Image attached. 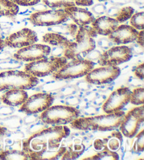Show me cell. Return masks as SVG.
<instances>
[{"label": "cell", "instance_id": "9a60e30c", "mask_svg": "<svg viewBox=\"0 0 144 160\" xmlns=\"http://www.w3.org/2000/svg\"><path fill=\"white\" fill-rule=\"evenodd\" d=\"M38 41L35 31L29 28H23L7 37L4 40L5 46L12 48H23L36 43Z\"/></svg>", "mask_w": 144, "mask_h": 160}, {"label": "cell", "instance_id": "83f0119b", "mask_svg": "<svg viewBox=\"0 0 144 160\" xmlns=\"http://www.w3.org/2000/svg\"><path fill=\"white\" fill-rule=\"evenodd\" d=\"M134 105H143L144 104V88H136L132 92L130 102Z\"/></svg>", "mask_w": 144, "mask_h": 160}, {"label": "cell", "instance_id": "ffe728a7", "mask_svg": "<svg viewBox=\"0 0 144 160\" xmlns=\"http://www.w3.org/2000/svg\"><path fill=\"white\" fill-rule=\"evenodd\" d=\"M65 153L60 159H75L84 152L85 146L80 139H74L68 142V146L65 147Z\"/></svg>", "mask_w": 144, "mask_h": 160}, {"label": "cell", "instance_id": "7402d4cb", "mask_svg": "<svg viewBox=\"0 0 144 160\" xmlns=\"http://www.w3.org/2000/svg\"><path fill=\"white\" fill-rule=\"evenodd\" d=\"M42 41L54 47H61L65 49L69 48L72 44V41L56 32H49L45 34L42 38Z\"/></svg>", "mask_w": 144, "mask_h": 160}, {"label": "cell", "instance_id": "7c38bea8", "mask_svg": "<svg viewBox=\"0 0 144 160\" xmlns=\"http://www.w3.org/2000/svg\"><path fill=\"white\" fill-rule=\"evenodd\" d=\"M120 73L121 70L118 66H103L97 68H93L85 76V80L90 84H108L117 78Z\"/></svg>", "mask_w": 144, "mask_h": 160}, {"label": "cell", "instance_id": "60d3db41", "mask_svg": "<svg viewBox=\"0 0 144 160\" xmlns=\"http://www.w3.org/2000/svg\"><path fill=\"white\" fill-rule=\"evenodd\" d=\"M134 1L138 4H143L144 3V0H134Z\"/></svg>", "mask_w": 144, "mask_h": 160}, {"label": "cell", "instance_id": "2e32d148", "mask_svg": "<svg viewBox=\"0 0 144 160\" xmlns=\"http://www.w3.org/2000/svg\"><path fill=\"white\" fill-rule=\"evenodd\" d=\"M138 35V30L128 25L118 26L116 29L110 33L108 39L115 45H126L132 43L137 40Z\"/></svg>", "mask_w": 144, "mask_h": 160}, {"label": "cell", "instance_id": "e575fe53", "mask_svg": "<svg viewBox=\"0 0 144 160\" xmlns=\"http://www.w3.org/2000/svg\"><path fill=\"white\" fill-rule=\"evenodd\" d=\"M144 63H141L136 68L134 71V74L137 78L143 80L144 78Z\"/></svg>", "mask_w": 144, "mask_h": 160}, {"label": "cell", "instance_id": "6da1fadb", "mask_svg": "<svg viewBox=\"0 0 144 160\" xmlns=\"http://www.w3.org/2000/svg\"><path fill=\"white\" fill-rule=\"evenodd\" d=\"M68 127L63 125L46 128L23 141V150L30 160L59 159L66 148L61 145L63 139L70 136Z\"/></svg>", "mask_w": 144, "mask_h": 160}, {"label": "cell", "instance_id": "52a82bcc", "mask_svg": "<svg viewBox=\"0 0 144 160\" xmlns=\"http://www.w3.org/2000/svg\"><path fill=\"white\" fill-rule=\"evenodd\" d=\"M56 73L53 77L57 80H68L85 76L94 68L95 63L87 59H70Z\"/></svg>", "mask_w": 144, "mask_h": 160}, {"label": "cell", "instance_id": "f1b7e54d", "mask_svg": "<svg viewBox=\"0 0 144 160\" xmlns=\"http://www.w3.org/2000/svg\"><path fill=\"white\" fill-rule=\"evenodd\" d=\"M131 26L137 30H142L144 28V12H141L136 13L130 18Z\"/></svg>", "mask_w": 144, "mask_h": 160}, {"label": "cell", "instance_id": "5bb4252c", "mask_svg": "<svg viewBox=\"0 0 144 160\" xmlns=\"http://www.w3.org/2000/svg\"><path fill=\"white\" fill-rule=\"evenodd\" d=\"M51 52V49L49 46L35 43L21 48L14 54L13 57L18 61L31 62L47 57Z\"/></svg>", "mask_w": 144, "mask_h": 160}, {"label": "cell", "instance_id": "ba28073f", "mask_svg": "<svg viewBox=\"0 0 144 160\" xmlns=\"http://www.w3.org/2000/svg\"><path fill=\"white\" fill-rule=\"evenodd\" d=\"M143 121L144 109L143 106L141 105L130 110L124 115L119 128L124 136L132 138L138 133Z\"/></svg>", "mask_w": 144, "mask_h": 160}, {"label": "cell", "instance_id": "d6986e66", "mask_svg": "<svg viewBox=\"0 0 144 160\" xmlns=\"http://www.w3.org/2000/svg\"><path fill=\"white\" fill-rule=\"evenodd\" d=\"M28 98L26 90L12 89L7 90L2 96L1 100L4 104L11 107H18L23 104Z\"/></svg>", "mask_w": 144, "mask_h": 160}, {"label": "cell", "instance_id": "4316f807", "mask_svg": "<svg viewBox=\"0 0 144 160\" xmlns=\"http://www.w3.org/2000/svg\"><path fill=\"white\" fill-rule=\"evenodd\" d=\"M134 9L132 7H124L122 8H118L115 18L119 23H123L132 17L134 14Z\"/></svg>", "mask_w": 144, "mask_h": 160}, {"label": "cell", "instance_id": "d590c367", "mask_svg": "<svg viewBox=\"0 0 144 160\" xmlns=\"http://www.w3.org/2000/svg\"><path fill=\"white\" fill-rule=\"evenodd\" d=\"M101 54L100 53V52L94 49V50L90 52L87 55V57H86L85 59L90 60V61H92L93 62V61L95 59H98L99 57H100V56H101Z\"/></svg>", "mask_w": 144, "mask_h": 160}, {"label": "cell", "instance_id": "ab89813d", "mask_svg": "<svg viewBox=\"0 0 144 160\" xmlns=\"http://www.w3.org/2000/svg\"><path fill=\"white\" fill-rule=\"evenodd\" d=\"M5 47V43H4V40L2 39V38L0 37V50L3 49Z\"/></svg>", "mask_w": 144, "mask_h": 160}, {"label": "cell", "instance_id": "30bf717a", "mask_svg": "<svg viewBox=\"0 0 144 160\" xmlns=\"http://www.w3.org/2000/svg\"><path fill=\"white\" fill-rule=\"evenodd\" d=\"M54 101V98L49 93H37L27 98L21 105L19 112L31 115L41 113L50 107Z\"/></svg>", "mask_w": 144, "mask_h": 160}, {"label": "cell", "instance_id": "5b68a950", "mask_svg": "<svg viewBox=\"0 0 144 160\" xmlns=\"http://www.w3.org/2000/svg\"><path fill=\"white\" fill-rule=\"evenodd\" d=\"M80 112L75 107L66 105L51 106L41 112L40 119L44 123L52 126L65 125L79 118Z\"/></svg>", "mask_w": 144, "mask_h": 160}, {"label": "cell", "instance_id": "f546056e", "mask_svg": "<svg viewBox=\"0 0 144 160\" xmlns=\"http://www.w3.org/2000/svg\"><path fill=\"white\" fill-rule=\"evenodd\" d=\"M106 140V144L108 145L109 150L112 151H116L120 148L121 140H122V137L121 136L120 133H117L116 135L113 133V135Z\"/></svg>", "mask_w": 144, "mask_h": 160}, {"label": "cell", "instance_id": "cb8c5ba5", "mask_svg": "<svg viewBox=\"0 0 144 160\" xmlns=\"http://www.w3.org/2000/svg\"><path fill=\"white\" fill-rule=\"evenodd\" d=\"M0 159L2 160H30L28 155L23 150L0 151Z\"/></svg>", "mask_w": 144, "mask_h": 160}, {"label": "cell", "instance_id": "4dcf8cb0", "mask_svg": "<svg viewBox=\"0 0 144 160\" xmlns=\"http://www.w3.org/2000/svg\"><path fill=\"white\" fill-rule=\"evenodd\" d=\"M135 137V140L133 145V150L134 152H143L144 150V131L142 130L138 133Z\"/></svg>", "mask_w": 144, "mask_h": 160}, {"label": "cell", "instance_id": "3957f363", "mask_svg": "<svg viewBox=\"0 0 144 160\" xmlns=\"http://www.w3.org/2000/svg\"><path fill=\"white\" fill-rule=\"evenodd\" d=\"M97 33L91 26H80L77 30L74 42L65 49L63 56L67 59H85L87 55L96 48V42L94 38L97 36Z\"/></svg>", "mask_w": 144, "mask_h": 160}, {"label": "cell", "instance_id": "1f68e13d", "mask_svg": "<svg viewBox=\"0 0 144 160\" xmlns=\"http://www.w3.org/2000/svg\"><path fill=\"white\" fill-rule=\"evenodd\" d=\"M18 6L22 7H32L40 3L41 0H10Z\"/></svg>", "mask_w": 144, "mask_h": 160}, {"label": "cell", "instance_id": "44dd1931", "mask_svg": "<svg viewBox=\"0 0 144 160\" xmlns=\"http://www.w3.org/2000/svg\"><path fill=\"white\" fill-rule=\"evenodd\" d=\"M48 30L51 32H56V33L62 35L70 41L73 42L77 30H78V27L76 24L60 23L53 26Z\"/></svg>", "mask_w": 144, "mask_h": 160}, {"label": "cell", "instance_id": "484cf974", "mask_svg": "<svg viewBox=\"0 0 144 160\" xmlns=\"http://www.w3.org/2000/svg\"><path fill=\"white\" fill-rule=\"evenodd\" d=\"M84 160H103V159H119L118 154L115 151L109 150L108 148L105 149L99 152L98 154H95L91 157L84 159Z\"/></svg>", "mask_w": 144, "mask_h": 160}, {"label": "cell", "instance_id": "277c9868", "mask_svg": "<svg viewBox=\"0 0 144 160\" xmlns=\"http://www.w3.org/2000/svg\"><path fill=\"white\" fill-rule=\"evenodd\" d=\"M38 82V78L25 71L12 70L0 73V92L12 89L29 90Z\"/></svg>", "mask_w": 144, "mask_h": 160}, {"label": "cell", "instance_id": "7bdbcfd3", "mask_svg": "<svg viewBox=\"0 0 144 160\" xmlns=\"http://www.w3.org/2000/svg\"><path fill=\"white\" fill-rule=\"evenodd\" d=\"M0 28H1V26H0Z\"/></svg>", "mask_w": 144, "mask_h": 160}, {"label": "cell", "instance_id": "e0dca14e", "mask_svg": "<svg viewBox=\"0 0 144 160\" xmlns=\"http://www.w3.org/2000/svg\"><path fill=\"white\" fill-rule=\"evenodd\" d=\"M64 11L68 18H70L74 23L79 27L88 26L95 20L92 13L82 8L73 6L65 8Z\"/></svg>", "mask_w": 144, "mask_h": 160}, {"label": "cell", "instance_id": "7a4b0ae2", "mask_svg": "<svg viewBox=\"0 0 144 160\" xmlns=\"http://www.w3.org/2000/svg\"><path fill=\"white\" fill-rule=\"evenodd\" d=\"M125 113L119 111L104 115L77 118L70 123L71 128L80 131H110L119 128Z\"/></svg>", "mask_w": 144, "mask_h": 160}, {"label": "cell", "instance_id": "4fadbf2b", "mask_svg": "<svg viewBox=\"0 0 144 160\" xmlns=\"http://www.w3.org/2000/svg\"><path fill=\"white\" fill-rule=\"evenodd\" d=\"M132 91L128 88H120L110 94L103 104V112L106 114L121 111L130 102Z\"/></svg>", "mask_w": 144, "mask_h": 160}, {"label": "cell", "instance_id": "d6a6232c", "mask_svg": "<svg viewBox=\"0 0 144 160\" xmlns=\"http://www.w3.org/2000/svg\"><path fill=\"white\" fill-rule=\"evenodd\" d=\"M114 45L115 44L113 43L111 40H109L108 38V39H106V38H101V39L98 40V47H100L102 49H108L109 48H112Z\"/></svg>", "mask_w": 144, "mask_h": 160}, {"label": "cell", "instance_id": "836d02e7", "mask_svg": "<svg viewBox=\"0 0 144 160\" xmlns=\"http://www.w3.org/2000/svg\"><path fill=\"white\" fill-rule=\"evenodd\" d=\"M92 10L96 14L102 15L106 12V7L103 4H98L92 7Z\"/></svg>", "mask_w": 144, "mask_h": 160}, {"label": "cell", "instance_id": "8992f818", "mask_svg": "<svg viewBox=\"0 0 144 160\" xmlns=\"http://www.w3.org/2000/svg\"><path fill=\"white\" fill-rule=\"evenodd\" d=\"M67 62L68 59L64 57H46L27 63L24 71L37 78H41L56 73Z\"/></svg>", "mask_w": 144, "mask_h": 160}, {"label": "cell", "instance_id": "74e56055", "mask_svg": "<svg viewBox=\"0 0 144 160\" xmlns=\"http://www.w3.org/2000/svg\"><path fill=\"white\" fill-rule=\"evenodd\" d=\"M143 35H144V31L143 30H141L140 32H138V35L137 36V40H136V41H137V44H138L140 46L143 47Z\"/></svg>", "mask_w": 144, "mask_h": 160}, {"label": "cell", "instance_id": "8fae6325", "mask_svg": "<svg viewBox=\"0 0 144 160\" xmlns=\"http://www.w3.org/2000/svg\"><path fill=\"white\" fill-rule=\"evenodd\" d=\"M68 16L64 9L44 10L32 13L30 17L31 23L37 26H53L63 23L68 20Z\"/></svg>", "mask_w": 144, "mask_h": 160}, {"label": "cell", "instance_id": "b9f144b4", "mask_svg": "<svg viewBox=\"0 0 144 160\" xmlns=\"http://www.w3.org/2000/svg\"><path fill=\"white\" fill-rule=\"evenodd\" d=\"M98 1H99V2H106L107 0H98Z\"/></svg>", "mask_w": 144, "mask_h": 160}, {"label": "cell", "instance_id": "8d00e7d4", "mask_svg": "<svg viewBox=\"0 0 144 160\" xmlns=\"http://www.w3.org/2000/svg\"><path fill=\"white\" fill-rule=\"evenodd\" d=\"M74 4L77 6L89 7L94 4V0H74Z\"/></svg>", "mask_w": 144, "mask_h": 160}, {"label": "cell", "instance_id": "f35d334b", "mask_svg": "<svg viewBox=\"0 0 144 160\" xmlns=\"http://www.w3.org/2000/svg\"><path fill=\"white\" fill-rule=\"evenodd\" d=\"M132 0H110L112 4L116 5V6H120V5H124L127 3H129Z\"/></svg>", "mask_w": 144, "mask_h": 160}, {"label": "cell", "instance_id": "ac0fdd59", "mask_svg": "<svg viewBox=\"0 0 144 160\" xmlns=\"http://www.w3.org/2000/svg\"><path fill=\"white\" fill-rule=\"evenodd\" d=\"M119 23H120L114 18L102 16L98 18H95V20L91 23V27L97 34L108 36L116 29Z\"/></svg>", "mask_w": 144, "mask_h": 160}, {"label": "cell", "instance_id": "d4e9b609", "mask_svg": "<svg viewBox=\"0 0 144 160\" xmlns=\"http://www.w3.org/2000/svg\"><path fill=\"white\" fill-rule=\"evenodd\" d=\"M46 7L51 9H63L76 6L74 0H42Z\"/></svg>", "mask_w": 144, "mask_h": 160}, {"label": "cell", "instance_id": "603a6c76", "mask_svg": "<svg viewBox=\"0 0 144 160\" xmlns=\"http://www.w3.org/2000/svg\"><path fill=\"white\" fill-rule=\"evenodd\" d=\"M19 12L17 4L10 0H0V16L13 17Z\"/></svg>", "mask_w": 144, "mask_h": 160}, {"label": "cell", "instance_id": "9c48e42d", "mask_svg": "<svg viewBox=\"0 0 144 160\" xmlns=\"http://www.w3.org/2000/svg\"><path fill=\"white\" fill-rule=\"evenodd\" d=\"M133 57L132 49L125 45L115 46L107 49L98 59V64L103 66H117L129 62Z\"/></svg>", "mask_w": 144, "mask_h": 160}]
</instances>
